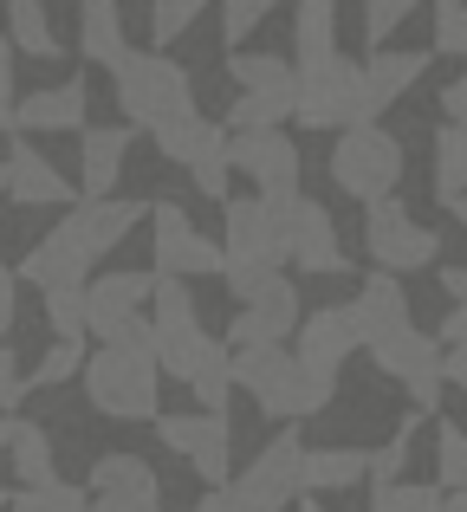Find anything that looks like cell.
I'll return each instance as SVG.
<instances>
[{
	"instance_id": "1",
	"label": "cell",
	"mask_w": 467,
	"mask_h": 512,
	"mask_svg": "<svg viewBox=\"0 0 467 512\" xmlns=\"http://www.w3.org/2000/svg\"><path fill=\"white\" fill-rule=\"evenodd\" d=\"M143 214H150V201H137V195H130V201L85 195L59 227H46V234L26 247L20 279H26V286H39V292H52V286H85L91 266H98L104 253H111L117 240L143 221Z\"/></svg>"
},
{
	"instance_id": "2",
	"label": "cell",
	"mask_w": 467,
	"mask_h": 512,
	"mask_svg": "<svg viewBox=\"0 0 467 512\" xmlns=\"http://www.w3.org/2000/svg\"><path fill=\"white\" fill-rule=\"evenodd\" d=\"M85 396L98 415L111 422H156L163 402V357H156V325L130 318L117 338H104V350L85 357Z\"/></svg>"
},
{
	"instance_id": "3",
	"label": "cell",
	"mask_w": 467,
	"mask_h": 512,
	"mask_svg": "<svg viewBox=\"0 0 467 512\" xmlns=\"http://www.w3.org/2000/svg\"><path fill=\"white\" fill-rule=\"evenodd\" d=\"M234 383L247 389L273 422H305V415H318L331 402L338 376L312 370V363L286 344H247V350H234Z\"/></svg>"
},
{
	"instance_id": "4",
	"label": "cell",
	"mask_w": 467,
	"mask_h": 512,
	"mask_svg": "<svg viewBox=\"0 0 467 512\" xmlns=\"http://www.w3.org/2000/svg\"><path fill=\"white\" fill-rule=\"evenodd\" d=\"M111 85H117V111L137 130H169L182 117H195V85L169 52H117L111 59Z\"/></svg>"
},
{
	"instance_id": "5",
	"label": "cell",
	"mask_w": 467,
	"mask_h": 512,
	"mask_svg": "<svg viewBox=\"0 0 467 512\" xmlns=\"http://www.w3.org/2000/svg\"><path fill=\"white\" fill-rule=\"evenodd\" d=\"M292 500H305V441L286 422V435H273L228 487H208L195 512H286Z\"/></svg>"
},
{
	"instance_id": "6",
	"label": "cell",
	"mask_w": 467,
	"mask_h": 512,
	"mask_svg": "<svg viewBox=\"0 0 467 512\" xmlns=\"http://www.w3.org/2000/svg\"><path fill=\"white\" fill-rule=\"evenodd\" d=\"M377 85H370V72L357 59H344V52H331V59H312L299 65V104H292V117H299L305 130H351V124H377Z\"/></svg>"
},
{
	"instance_id": "7",
	"label": "cell",
	"mask_w": 467,
	"mask_h": 512,
	"mask_svg": "<svg viewBox=\"0 0 467 512\" xmlns=\"http://www.w3.org/2000/svg\"><path fill=\"white\" fill-rule=\"evenodd\" d=\"M221 247H228V266H221V279H228V292H234L240 305H247L253 292H260L266 279H273L279 266L292 260V253H286V234H279V221H273V201H266V195L228 201Z\"/></svg>"
},
{
	"instance_id": "8",
	"label": "cell",
	"mask_w": 467,
	"mask_h": 512,
	"mask_svg": "<svg viewBox=\"0 0 467 512\" xmlns=\"http://www.w3.org/2000/svg\"><path fill=\"white\" fill-rule=\"evenodd\" d=\"M331 182H338L351 201H364V208L383 201V195H396V182H403V143H396L383 124L338 130V143H331Z\"/></svg>"
},
{
	"instance_id": "9",
	"label": "cell",
	"mask_w": 467,
	"mask_h": 512,
	"mask_svg": "<svg viewBox=\"0 0 467 512\" xmlns=\"http://www.w3.org/2000/svg\"><path fill=\"white\" fill-rule=\"evenodd\" d=\"M370 363H377L390 383H403L409 389V402H416L422 415L429 409H442V338L435 331H416V318L409 325H396V331H383V338H370Z\"/></svg>"
},
{
	"instance_id": "10",
	"label": "cell",
	"mask_w": 467,
	"mask_h": 512,
	"mask_svg": "<svg viewBox=\"0 0 467 512\" xmlns=\"http://www.w3.org/2000/svg\"><path fill=\"white\" fill-rule=\"evenodd\" d=\"M364 247H370V260H377V273H422V266H435V247H442V240H435L396 195H383V201H370V214H364Z\"/></svg>"
},
{
	"instance_id": "11",
	"label": "cell",
	"mask_w": 467,
	"mask_h": 512,
	"mask_svg": "<svg viewBox=\"0 0 467 512\" xmlns=\"http://www.w3.org/2000/svg\"><path fill=\"white\" fill-rule=\"evenodd\" d=\"M150 227H156V273H176V279H208L228 266V247L208 240L176 201H150Z\"/></svg>"
},
{
	"instance_id": "12",
	"label": "cell",
	"mask_w": 467,
	"mask_h": 512,
	"mask_svg": "<svg viewBox=\"0 0 467 512\" xmlns=\"http://www.w3.org/2000/svg\"><path fill=\"white\" fill-rule=\"evenodd\" d=\"M266 201H273V221L286 234V253L299 273H344L338 227H331V214L318 201H305V195H266Z\"/></svg>"
},
{
	"instance_id": "13",
	"label": "cell",
	"mask_w": 467,
	"mask_h": 512,
	"mask_svg": "<svg viewBox=\"0 0 467 512\" xmlns=\"http://www.w3.org/2000/svg\"><path fill=\"white\" fill-rule=\"evenodd\" d=\"M156 435H163L169 454H182V461L195 467V474L208 480V487H228L234 480V461H228V415L221 409H202V415H156Z\"/></svg>"
},
{
	"instance_id": "14",
	"label": "cell",
	"mask_w": 467,
	"mask_h": 512,
	"mask_svg": "<svg viewBox=\"0 0 467 512\" xmlns=\"http://www.w3.org/2000/svg\"><path fill=\"white\" fill-rule=\"evenodd\" d=\"M228 163L240 175H253V188L260 195H299V143L286 137V124L273 130H228Z\"/></svg>"
},
{
	"instance_id": "15",
	"label": "cell",
	"mask_w": 467,
	"mask_h": 512,
	"mask_svg": "<svg viewBox=\"0 0 467 512\" xmlns=\"http://www.w3.org/2000/svg\"><path fill=\"white\" fill-rule=\"evenodd\" d=\"M85 500H91V512H163V480L137 454H98Z\"/></svg>"
},
{
	"instance_id": "16",
	"label": "cell",
	"mask_w": 467,
	"mask_h": 512,
	"mask_svg": "<svg viewBox=\"0 0 467 512\" xmlns=\"http://www.w3.org/2000/svg\"><path fill=\"white\" fill-rule=\"evenodd\" d=\"M299 286H292L286 273H273L260 292H253L247 305L234 312L228 325V350H247V344H286L292 331H299Z\"/></svg>"
},
{
	"instance_id": "17",
	"label": "cell",
	"mask_w": 467,
	"mask_h": 512,
	"mask_svg": "<svg viewBox=\"0 0 467 512\" xmlns=\"http://www.w3.org/2000/svg\"><path fill=\"white\" fill-rule=\"evenodd\" d=\"M156 299V273H98L85 279V331L91 338H117L143 305Z\"/></svg>"
},
{
	"instance_id": "18",
	"label": "cell",
	"mask_w": 467,
	"mask_h": 512,
	"mask_svg": "<svg viewBox=\"0 0 467 512\" xmlns=\"http://www.w3.org/2000/svg\"><path fill=\"white\" fill-rule=\"evenodd\" d=\"M130 156V130L124 124H85L78 130V188L85 195H111Z\"/></svg>"
},
{
	"instance_id": "19",
	"label": "cell",
	"mask_w": 467,
	"mask_h": 512,
	"mask_svg": "<svg viewBox=\"0 0 467 512\" xmlns=\"http://www.w3.org/2000/svg\"><path fill=\"white\" fill-rule=\"evenodd\" d=\"M344 318H351L357 344H370V338H383V331L409 325V299H403V286H396V273H370L364 286H357V299L344 305Z\"/></svg>"
},
{
	"instance_id": "20",
	"label": "cell",
	"mask_w": 467,
	"mask_h": 512,
	"mask_svg": "<svg viewBox=\"0 0 467 512\" xmlns=\"http://www.w3.org/2000/svg\"><path fill=\"white\" fill-rule=\"evenodd\" d=\"M292 350H299L312 370H325V376H338L344 370V357L351 350H364L357 344V331H351V318L331 305V312H312V318H299V331H292Z\"/></svg>"
},
{
	"instance_id": "21",
	"label": "cell",
	"mask_w": 467,
	"mask_h": 512,
	"mask_svg": "<svg viewBox=\"0 0 467 512\" xmlns=\"http://www.w3.org/2000/svg\"><path fill=\"white\" fill-rule=\"evenodd\" d=\"M13 130H85V78L26 91L13 111Z\"/></svg>"
},
{
	"instance_id": "22",
	"label": "cell",
	"mask_w": 467,
	"mask_h": 512,
	"mask_svg": "<svg viewBox=\"0 0 467 512\" xmlns=\"http://www.w3.org/2000/svg\"><path fill=\"white\" fill-rule=\"evenodd\" d=\"M7 195L20 201V208H59V201H72V182H65V175L33 150V143H13V156H7Z\"/></svg>"
},
{
	"instance_id": "23",
	"label": "cell",
	"mask_w": 467,
	"mask_h": 512,
	"mask_svg": "<svg viewBox=\"0 0 467 512\" xmlns=\"http://www.w3.org/2000/svg\"><path fill=\"white\" fill-rule=\"evenodd\" d=\"M156 325V318H150ZM228 338H215V331L202 325V318H182V325H156V357H163V376H176V383H195V370H202L215 350Z\"/></svg>"
},
{
	"instance_id": "24",
	"label": "cell",
	"mask_w": 467,
	"mask_h": 512,
	"mask_svg": "<svg viewBox=\"0 0 467 512\" xmlns=\"http://www.w3.org/2000/svg\"><path fill=\"white\" fill-rule=\"evenodd\" d=\"M338 52V0H299L292 13V65H312Z\"/></svg>"
},
{
	"instance_id": "25",
	"label": "cell",
	"mask_w": 467,
	"mask_h": 512,
	"mask_svg": "<svg viewBox=\"0 0 467 512\" xmlns=\"http://www.w3.org/2000/svg\"><path fill=\"white\" fill-rule=\"evenodd\" d=\"M370 480L364 448H305V493H344Z\"/></svg>"
},
{
	"instance_id": "26",
	"label": "cell",
	"mask_w": 467,
	"mask_h": 512,
	"mask_svg": "<svg viewBox=\"0 0 467 512\" xmlns=\"http://www.w3.org/2000/svg\"><path fill=\"white\" fill-rule=\"evenodd\" d=\"M228 78L234 91H273V98L299 104V65L273 59V52H228Z\"/></svg>"
},
{
	"instance_id": "27",
	"label": "cell",
	"mask_w": 467,
	"mask_h": 512,
	"mask_svg": "<svg viewBox=\"0 0 467 512\" xmlns=\"http://www.w3.org/2000/svg\"><path fill=\"white\" fill-rule=\"evenodd\" d=\"M78 52L91 65H111L124 52V13H117V0H78Z\"/></svg>"
},
{
	"instance_id": "28",
	"label": "cell",
	"mask_w": 467,
	"mask_h": 512,
	"mask_svg": "<svg viewBox=\"0 0 467 512\" xmlns=\"http://www.w3.org/2000/svg\"><path fill=\"white\" fill-rule=\"evenodd\" d=\"M364 72H370V85H377V104L390 111L396 98H403L409 85H416L422 72H429V52H396V46H377L364 59Z\"/></svg>"
},
{
	"instance_id": "29",
	"label": "cell",
	"mask_w": 467,
	"mask_h": 512,
	"mask_svg": "<svg viewBox=\"0 0 467 512\" xmlns=\"http://www.w3.org/2000/svg\"><path fill=\"white\" fill-rule=\"evenodd\" d=\"M7 39L26 59H59V33L46 20V0H7Z\"/></svg>"
},
{
	"instance_id": "30",
	"label": "cell",
	"mask_w": 467,
	"mask_h": 512,
	"mask_svg": "<svg viewBox=\"0 0 467 512\" xmlns=\"http://www.w3.org/2000/svg\"><path fill=\"white\" fill-rule=\"evenodd\" d=\"M215 143H228V124H208L202 111L182 117V124H169V130H156V150H163V163H182V169H189L195 156H208Z\"/></svg>"
},
{
	"instance_id": "31",
	"label": "cell",
	"mask_w": 467,
	"mask_h": 512,
	"mask_svg": "<svg viewBox=\"0 0 467 512\" xmlns=\"http://www.w3.org/2000/svg\"><path fill=\"white\" fill-rule=\"evenodd\" d=\"M13 474H20V487H46V480H59V467H52V435L39 422H13Z\"/></svg>"
},
{
	"instance_id": "32",
	"label": "cell",
	"mask_w": 467,
	"mask_h": 512,
	"mask_svg": "<svg viewBox=\"0 0 467 512\" xmlns=\"http://www.w3.org/2000/svg\"><path fill=\"white\" fill-rule=\"evenodd\" d=\"M455 195H467V124L448 117L435 130V201H455Z\"/></svg>"
},
{
	"instance_id": "33",
	"label": "cell",
	"mask_w": 467,
	"mask_h": 512,
	"mask_svg": "<svg viewBox=\"0 0 467 512\" xmlns=\"http://www.w3.org/2000/svg\"><path fill=\"white\" fill-rule=\"evenodd\" d=\"M85 338H52V350L46 357L33 363V370H26V389H59V383H72L78 370H85Z\"/></svg>"
},
{
	"instance_id": "34",
	"label": "cell",
	"mask_w": 467,
	"mask_h": 512,
	"mask_svg": "<svg viewBox=\"0 0 467 512\" xmlns=\"http://www.w3.org/2000/svg\"><path fill=\"white\" fill-rule=\"evenodd\" d=\"M292 117V98H273V91H240L228 104V130H273Z\"/></svg>"
},
{
	"instance_id": "35",
	"label": "cell",
	"mask_w": 467,
	"mask_h": 512,
	"mask_svg": "<svg viewBox=\"0 0 467 512\" xmlns=\"http://www.w3.org/2000/svg\"><path fill=\"white\" fill-rule=\"evenodd\" d=\"M202 13H208V0H150V39L156 46H176Z\"/></svg>"
},
{
	"instance_id": "36",
	"label": "cell",
	"mask_w": 467,
	"mask_h": 512,
	"mask_svg": "<svg viewBox=\"0 0 467 512\" xmlns=\"http://www.w3.org/2000/svg\"><path fill=\"white\" fill-rule=\"evenodd\" d=\"M7 512H91V500L78 487H65V480H46V487H20Z\"/></svg>"
},
{
	"instance_id": "37",
	"label": "cell",
	"mask_w": 467,
	"mask_h": 512,
	"mask_svg": "<svg viewBox=\"0 0 467 512\" xmlns=\"http://www.w3.org/2000/svg\"><path fill=\"white\" fill-rule=\"evenodd\" d=\"M46 325H52V338H91L85 331V286H52L46 292Z\"/></svg>"
},
{
	"instance_id": "38",
	"label": "cell",
	"mask_w": 467,
	"mask_h": 512,
	"mask_svg": "<svg viewBox=\"0 0 467 512\" xmlns=\"http://www.w3.org/2000/svg\"><path fill=\"white\" fill-rule=\"evenodd\" d=\"M189 389H195V402H202V409H221V402L234 396V350L221 344L215 357H208L202 370H195V383H189Z\"/></svg>"
},
{
	"instance_id": "39",
	"label": "cell",
	"mask_w": 467,
	"mask_h": 512,
	"mask_svg": "<svg viewBox=\"0 0 467 512\" xmlns=\"http://www.w3.org/2000/svg\"><path fill=\"white\" fill-rule=\"evenodd\" d=\"M370 512H448V500H442V487H409V480H390V487H377Z\"/></svg>"
},
{
	"instance_id": "40",
	"label": "cell",
	"mask_w": 467,
	"mask_h": 512,
	"mask_svg": "<svg viewBox=\"0 0 467 512\" xmlns=\"http://www.w3.org/2000/svg\"><path fill=\"white\" fill-rule=\"evenodd\" d=\"M435 474H442V493L467 487V435H461L455 422L435 428Z\"/></svg>"
},
{
	"instance_id": "41",
	"label": "cell",
	"mask_w": 467,
	"mask_h": 512,
	"mask_svg": "<svg viewBox=\"0 0 467 512\" xmlns=\"http://www.w3.org/2000/svg\"><path fill=\"white\" fill-rule=\"evenodd\" d=\"M416 422H422V409L403 415V428L390 435V448L370 454V487H390V480H403V461H409V441H416Z\"/></svg>"
},
{
	"instance_id": "42",
	"label": "cell",
	"mask_w": 467,
	"mask_h": 512,
	"mask_svg": "<svg viewBox=\"0 0 467 512\" xmlns=\"http://www.w3.org/2000/svg\"><path fill=\"white\" fill-rule=\"evenodd\" d=\"M429 13H435V52L467 59V0H429Z\"/></svg>"
},
{
	"instance_id": "43",
	"label": "cell",
	"mask_w": 467,
	"mask_h": 512,
	"mask_svg": "<svg viewBox=\"0 0 467 512\" xmlns=\"http://www.w3.org/2000/svg\"><path fill=\"white\" fill-rule=\"evenodd\" d=\"M416 7H429V0H364V33H370V46H390V33Z\"/></svg>"
},
{
	"instance_id": "44",
	"label": "cell",
	"mask_w": 467,
	"mask_h": 512,
	"mask_svg": "<svg viewBox=\"0 0 467 512\" xmlns=\"http://www.w3.org/2000/svg\"><path fill=\"white\" fill-rule=\"evenodd\" d=\"M228 143H215V150H208V156H195V163H189V182L195 188H202V195L208 201H228Z\"/></svg>"
},
{
	"instance_id": "45",
	"label": "cell",
	"mask_w": 467,
	"mask_h": 512,
	"mask_svg": "<svg viewBox=\"0 0 467 512\" xmlns=\"http://www.w3.org/2000/svg\"><path fill=\"white\" fill-rule=\"evenodd\" d=\"M273 7H279V0H221V39H228V46H234V39H247Z\"/></svg>"
},
{
	"instance_id": "46",
	"label": "cell",
	"mask_w": 467,
	"mask_h": 512,
	"mask_svg": "<svg viewBox=\"0 0 467 512\" xmlns=\"http://www.w3.org/2000/svg\"><path fill=\"white\" fill-rule=\"evenodd\" d=\"M13 111H20V91H13V39L0 26V130H13Z\"/></svg>"
},
{
	"instance_id": "47",
	"label": "cell",
	"mask_w": 467,
	"mask_h": 512,
	"mask_svg": "<svg viewBox=\"0 0 467 512\" xmlns=\"http://www.w3.org/2000/svg\"><path fill=\"white\" fill-rule=\"evenodd\" d=\"M20 396H26V376H20V363H13V350L0 344V409H13Z\"/></svg>"
},
{
	"instance_id": "48",
	"label": "cell",
	"mask_w": 467,
	"mask_h": 512,
	"mask_svg": "<svg viewBox=\"0 0 467 512\" xmlns=\"http://www.w3.org/2000/svg\"><path fill=\"white\" fill-rule=\"evenodd\" d=\"M442 111L455 117V124H467V65H461V78H448V85H442Z\"/></svg>"
},
{
	"instance_id": "49",
	"label": "cell",
	"mask_w": 467,
	"mask_h": 512,
	"mask_svg": "<svg viewBox=\"0 0 467 512\" xmlns=\"http://www.w3.org/2000/svg\"><path fill=\"white\" fill-rule=\"evenodd\" d=\"M442 376L467 396V344H448V350H442Z\"/></svg>"
},
{
	"instance_id": "50",
	"label": "cell",
	"mask_w": 467,
	"mask_h": 512,
	"mask_svg": "<svg viewBox=\"0 0 467 512\" xmlns=\"http://www.w3.org/2000/svg\"><path fill=\"white\" fill-rule=\"evenodd\" d=\"M13 286H20V273H7V266H0V338L13 331Z\"/></svg>"
},
{
	"instance_id": "51",
	"label": "cell",
	"mask_w": 467,
	"mask_h": 512,
	"mask_svg": "<svg viewBox=\"0 0 467 512\" xmlns=\"http://www.w3.org/2000/svg\"><path fill=\"white\" fill-rule=\"evenodd\" d=\"M442 344H467V305H455V312L442 318V331H435Z\"/></svg>"
},
{
	"instance_id": "52",
	"label": "cell",
	"mask_w": 467,
	"mask_h": 512,
	"mask_svg": "<svg viewBox=\"0 0 467 512\" xmlns=\"http://www.w3.org/2000/svg\"><path fill=\"white\" fill-rule=\"evenodd\" d=\"M442 292L455 305H467V266H442Z\"/></svg>"
},
{
	"instance_id": "53",
	"label": "cell",
	"mask_w": 467,
	"mask_h": 512,
	"mask_svg": "<svg viewBox=\"0 0 467 512\" xmlns=\"http://www.w3.org/2000/svg\"><path fill=\"white\" fill-rule=\"evenodd\" d=\"M448 500V512H467V487H455V493H442Z\"/></svg>"
},
{
	"instance_id": "54",
	"label": "cell",
	"mask_w": 467,
	"mask_h": 512,
	"mask_svg": "<svg viewBox=\"0 0 467 512\" xmlns=\"http://www.w3.org/2000/svg\"><path fill=\"white\" fill-rule=\"evenodd\" d=\"M448 208H455V221L467 227V195H455V201H448Z\"/></svg>"
},
{
	"instance_id": "55",
	"label": "cell",
	"mask_w": 467,
	"mask_h": 512,
	"mask_svg": "<svg viewBox=\"0 0 467 512\" xmlns=\"http://www.w3.org/2000/svg\"><path fill=\"white\" fill-rule=\"evenodd\" d=\"M7 441H13V415H0V448H7Z\"/></svg>"
},
{
	"instance_id": "56",
	"label": "cell",
	"mask_w": 467,
	"mask_h": 512,
	"mask_svg": "<svg viewBox=\"0 0 467 512\" xmlns=\"http://www.w3.org/2000/svg\"><path fill=\"white\" fill-rule=\"evenodd\" d=\"M299 512H331V506H318V500H312V493H305V506H299Z\"/></svg>"
},
{
	"instance_id": "57",
	"label": "cell",
	"mask_w": 467,
	"mask_h": 512,
	"mask_svg": "<svg viewBox=\"0 0 467 512\" xmlns=\"http://www.w3.org/2000/svg\"><path fill=\"white\" fill-rule=\"evenodd\" d=\"M0 195H7V163H0Z\"/></svg>"
},
{
	"instance_id": "58",
	"label": "cell",
	"mask_w": 467,
	"mask_h": 512,
	"mask_svg": "<svg viewBox=\"0 0 467 512\" xmlns=\"http://www.w3.org/2000/svg\"><path fill=\"white\" fill-rule=\"evenodd\" d=\"M7 506H13V493H0V512H7Z\"/></svg>"
}]
</instances>
